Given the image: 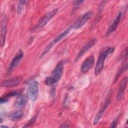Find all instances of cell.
Listing matches in <instances>:
<instances>
[{
    "mask_svg": "<svg viewBox=\"0 0 128 128\" xmlns=\"http://www.w3.org/2000/svg\"><path fill=\"white\" fill-rule=\"evenodd\" d=\"M111 96H112V92L110 91L108 94V96H107V97L104 103V104L102 105V108H100V109L96 115V116L94 118V122H93V124H94V125H96L98 123L99 120H100V118L102 116H103L104 112H105L106 110L108 108V106H109V104L110 102Z\"/></svg>",
    "mask_w": 128,
    "mask_h": 128,
    "instance_id": "5b68a950",
    "label": "cell"
},
{
    "mask_svg": "<svg viewBox=\"0 0 128 128\" xmlns=\"http://www.w3.org/2000/svg\"><path fill=\"white\" fill-rule=\"evenodd\" d=\"M38 84L37 81L32 80L28 84L26 90L27 96L32 101L34 102L38 98L39 92Z\"/></svg>",
    "mask_w": 128,
    "mask_h": 128,
    "instance_id": "7a4b0ae2",
    "label": "cell"
},
{
    "mask_svg": "<svg viewBox=\"0 0 128 128\" xmlns=\"http://www.w3.org/2000/svg\"><path fill=\"white\" fill-rule=\"evenodd\" d=\"M20 94V90H12L11 92H10L6 94L4 96V98H8L16 96H18Z\"/></svg>",
    "mask_w": 128,
    "mask_h": 128,
    "instance_id": "ac0fdd59",
    "label": "cell"
},
{
    "mask_svg": "<svg viewBox=\"0 0 128 128\" xmlns=\"http://www.w3.org/2000/svg\"><path fill=\"white\" fill-rule=\"evenodd\" d=\"M28 102L26 96L24 94H20L18 96L14 102V106L16 108H21L24 106Z\"/></svg>",
    "mask_w": 128,
    "mask_h": 128,
    "instance_id": "9a60e30c",
    "label": "cell"
},
{
    "mask_svg": "<svg viewBox=\"0 0 128 128\" xmlns=\"http://www.w3.org/2000/svg\"><path fill=\"white\" fill-rule=\"evenodd\" d=\"M22 78L20 76H15L3 80L1 83V86L4 88H12L18 86L22 82Z\"/></svg>",
    "mask_w": 128,
    "mask_h": 128,
    "instance_id": "8992f818",
    "label": "cell"
},
{
    "mask_svg": "<svg viewBox=\"0 0 128 128\" xmlns=\"http://www.w3.org/2000/svg\"><path fill=\"white\" fill-rule=\"evenodd\" d=\"M122 17V12H120L118 14L116 18H115V20H114L112 24L110 26V27L108 28V29L106 31V36H108L109 35H110L112 32H114L116 30L120 21Z\"/></svg>",
    "mask_w": 128,
    "mask_h": 128,
    "instance_id": "4fadbf2b",
    "label": "cell"
},
{
    "mask_svg": "<svg viewBox=\"0 0 128 128\" xmlns=\"http://www.w3.org/2000/svg\"><path fill=\"white\" fill-rule=\"evenodd\" d=\"M127 82H128V78L126 76H125L122 80L120 82V83L118 94H117V96H116V98L118 101L121 100L123 97V96L124 94V93L126 87Z\"/></svg>",
    "mask_w": 128,
    "mask_h": 128,
    "instance_id": "30bf717a",
    "label": "cell"
},
{
    "mask_svg": "<svg viewBox=\"0 0 128 128\" xmlns=\"http://www.w3.org/2000/svg\"><path fill=\"white\" fill-rule=\"evenodd\" d=\"M94 12L92 11H88L85 14L80 16L74 22L72 25L73 28L74 29H78L84 26L93 16Z\"/></svg>",
    "mask_w": 128,
    "mask_h": 128,
    "instance_id": "3957f363",
    "label": "cell"
},
{
    "mask_svg": "<svg viewBox=\"0 0 128 128\" xmlns=\"http://www.w3.org/2000/svg\"><path fill=\"white\" fill-rule=\"evenodd\" d=\"M0 28V45L2 48L5 44L6 36V19L5 16L2 20Z\"/></svg>",
    "mask_w": 128,
    "mask_h": 128,
    "instance_id": "8fae6325",
    "label": "cell"
},
{
    "mask_svg": "<svg viewBox=\"0 0 128 128\" xmlns=\"http://www.w3.org/2000/svg\"><path fill=\"white\" fill-rule=\"evenodd\" d=\"M64 65L62 60L60 61L52 70V72L51 76L57 82L62 77L63 74Z\"/></svg>",
    "mask_w": 128,
    "mask_h": 128,
    "instance_id": "52a82bcc",
    "label": "cell"
},
{
    "mask_svg": "<svg viewBox=\"0 0 128 128\" xmlns=\"http://www.w3.org/2000/svg\"><path fill=\"white\" fill-rule=\"evenodd\" d=\"M26 2V0H20L18 2L17 6V12L18 14H20L22 12V8Z\"/></svg>",
    "mask_w": 128,
    "mask_h": 128,
    "instance_id": "ffe728a7",
    "label": "cell"
},
{
    "mask_svg": "<svg viewBox=\"0 0 128 128\" xmlns=\"http://www.w3.org/2000/svg\"><path fill=\"white\" fill-rule=\"evenodd\" d=\"M118 116H116L113 120L112 122H111L110 125V128H116V126L118 122Z\"/></svg>",
    "mask_w": 128,
    "mask_h": 128,
    "instance_id": "603a6c76",
    "label": "cell"
},
{
    "mask_svg": "<svg viewBox=\"0 0 128 128\" xmlns=\"http://www.w3.org/2000/svg\"><path fill=\"white\" fill-rule=\"evenodd\" d=\"M94 58L92 55L86 58L82 62L80 70L82 72H88L94 66Z\"/></svg>",
    "mask_w": 128,
    "mask_h": 128,
    "instance_id": "ba28073f",
    "label": "cell"
},
{
    "mask_svg": "<svg viewBox=\"0 0 128 128\" xmlns=\"http://www.w3.org/2000/svg\"><path fill=\"white\" fill-rule=\"evenodd\" d=\"M37 118H38V115L37 114L34 116L24 127V128H28V127H30L32 126L33 124L36 122V120Z\"/></svg>",
    "mask_w": 128,
    "mask_h": 128,
    "instance_id": "44dd1931",
    "label": "cell"
},
{
    "mask_svg": "<svg viewBox=\"0 0 128 128\" xmlns=\"http://www.w3.org/2000/svg\"><path fill=\"white\" fill-rule=\"evenodd\" d=\"M73 28V26L72 25L70 26H68L66 30H65L64 32H62L59 35H58L52 41H51L48 44L52 48L53 46L58 42L59 41H60L64 37H65L70 32V31Z\"/></svg>",
    "mask_w": 128,
    "mask_h": 128,
    "instance_id": "5bb4252c",
    "label": "cell"
},
{
    "mask_svg": "<svg viewBox=\"0 0 128 128\" xmlns=\"http://www.w3.org/2000/svg\"><path fill=\"white\" fill-rule=\"evenodd\" d=\"M98 40L96 38H94L91 39L88 42L86 43L79 51L78 56L75 60V61L76 62L87 50H90L92 47L96 43Z\"/></svg>",
    "mask_w": 128,
    "mask_h": 128,
    "instance_id": "9c48e42d",
    "label": "cell"
},
{
    "mask_svg": "<svg viewBox=\"0 0 128 128\" xmlns=\"http://www.w3.org/2000/svg\"><path fill=\"white\" fill-rule=\"evenodd\" d=\"M24 116V112L21 110L14 112L10 116V118L12 120H16Z\"/></svg>",
    "mask_w": 128,
    "mask_h": 128,
    "instance_id": "2e32d148",
    "label": "cell"
},
{
    "mask_svg": "<svg viewBox=\"0 0 128 128\" xmlns=\"http://www.w3.org/2000/svg\"><path fill=\"white\" fill-rule=\"evenodd\" d=\"M23 56H24V52L20 50H19L17 54L13 58L12 62H10V66L8 68V72H10L12 71V70L14 68L18 66V64L20 62Z\"/></svg>",
    "mask_w": 128,
    "mask_h": 128,
    "instance_id": "7c38bea8",
    "label": "cell"
},
{
    "mask_svg": "<svg viewBox=\"0 0 128 128\" xmlns=\"http://www.w3.org/2000/svg\"><path fill=\"white\" fill-rule=\"evenodd\" d=\"M127 70H128V64H126L125 65H124V66H122V67H121V68L118 70V71L117 72H116V76H115L114 78V83L116 82L117 81V80H118V78H119V77H120V74H121L122 72H126Z\"/></svg>",
    "mask_w": 128,
    "mask_h": 128,
    "instance_id": "e0dca14e",
    "label": "cell"
},
{
    "mask_svg": "<svg viewBox=\"0 0 128 128\" xmlns=\"http://www.w3.org/2000/svg\"><path fill=\"white\" fill-rule=\"evenodd\" d=\"M84 2V1L83 0H76L74 2V10H76V9L78 8L82 4V3Z\"/></svg>",
    "mask_w": 128,
    "mask_h": 128,
    "instance_id": "7402d4cb",
    "label": "cell"
},
{
    "mask_svg": "<svg viewBox=\"0 0 128 128\" xmlns=\"http://www.w3.org/2000/svg\"><path fill=\"white\" fill-rule=\"evenodd\" d=\"M0 128H8V126H4V125H2V126H0Z\"/></svg>",
    "mask_w": 128,
    "mask_h": 128,
    "instance_id": "484cf974",
    "label": "cell"
},
{
    "mask_svg": "<svg viewBox=\"0 0 128 128\" xmlns=\"http://www.w3.org/2000/svg\"><path fill=\"white\" fill-rule=\"evenodd\" d=\"M114 50V48L112 46H105L100 52L98 58L94 68L95 75H98L102 70L106 58Z\"/></svg>",
    "mask_w": 128,
    "mask_h": 128,
    "instance_id": "6da1fadb",
    "label": "cell"
},
{
    "mask_svg": "<svg viewBox=\"0 0 128 128\" xmlns=\"http://www.w3.org/2000/svg\"><path fill=\"white\" fill-rule=\"evenodd\" d=\"M56 83V81L51 76L48 77L45 80V81H44V84L46 86H52V85Z\"/></svg>",
    "mask_w": 128,
    "mask_h": 128,
    "instance_id": "d6986e66",
    "label": "cell"
},
{
    "mask_svg": "<svg viewBox=\"0 0 128 128\" xmlns=\"http://www.w3.org/2000/svg\"><path fill=\"white\" fill-rule=\"evenodd\" d=\"M70 126V124L68 122H64L61 124V125L60 126V128H69Z\"/></svg>",
    "mask_w": 128,
    "mask_h": 128,
    "instance_id": "d4e9b609",
    "label": "cell"
},
{
    "mask_svg": "<svg viewBox=\"0 0 128 128\" xmlns=\"http://www.w3.org/2000/svg\"><path fill=\"white\" fill-rule=\"evenodd\" d=\"M58 9L55 8L49 12H48L44 14L38 22L36 25V26L35 28H34V30H38L42 28L44 26H45L46 24L58 12Z\"/></svg>",
    "mask_w": 128,
    "mask_h": 128,
    "instance_id": "277c9868",
    "label": "cell"
},
{
    "mask_svg": "<svg viewBox=\"0 0 128 128\" xmlns=\"http://www.w3.org/2000/svg\"><path fill=\"white\" fill-rule=\"evenodd\" d=\"M128 56V48H126L125 50L122 52V53L121 54V55L120 56V60L124 59L125 58H127Z\"/></svg>",
    "mask_w": 128,
    "mask_h": 128,
    "instance_id": "cb8c5ba5",
    "label": "cell"
}]
</instances>
